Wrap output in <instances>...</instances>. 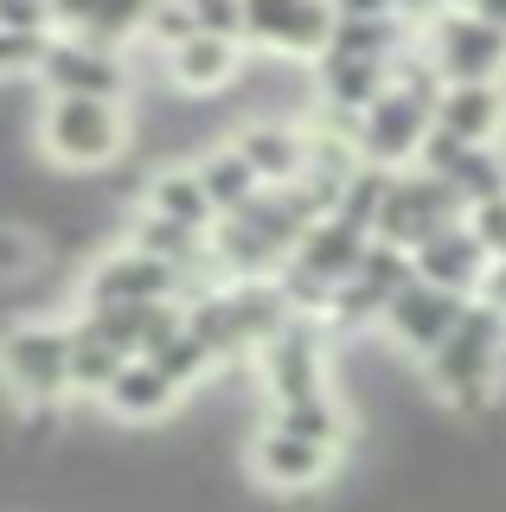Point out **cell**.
Returning <instances> with one entry per match:
<instances>
[{
	"instance_id": "6da1fadb",
	"label": "cell",
	"mask_w": 506,
	"mask_h": 512,
	"mask_svg": "<svg viewBox=\"0 0 506 512\" xmlns=\"http://www.w3.org/2000/svg\"><path fill=\"white\" fill-rule=\"evenodd\" d=\"M129 109L103 103V96H45L33 135L45 160H58L65 173H109L129 154Z\"/></svg>"
},
{
	"instance_id": "7a4b0ae2",
	"label": "cell",
	"mask_w": 506,
	"mask_h": 512,
	"mask_svg": "<svg viewBox=\"0 0 506 512\" xmlns=\"http://www.w3.org/2000/svg\"><path fill=\"white\" fill-rule=\"evenodd\" d=\"M500 372H506V320L474 308V301L449 327V340L423 359L430 391L449 397V404H462V410H487V397L500 391Z\"/></svg>"
},
{
	"instance_id": "3957f363",
	"label": "cell",
	"mask_w": 506,
	"mask_h": 512,
	"mask_svg": "<svg viewBox=\"0 0 506 512\" xmlns=\"http://www.w3.org/2000/svg\"><path fill=\"white\" fill-rule=\"evenodd\" d=\"M65 359H71V320H13L0 333V391L20 410L65 404Z\"/></svg>"
},
{
	"instance_id": "277c9868",
	"label": "cell",
	"mask_w": 506,
	"mask_h": 512,
	"mask_svg": "<svg viewBox=\"0 0 506 512\" xmlns=\"http://www.w3.org/2000/svg\"><path fill=\"white\" fill-rule=\"evenodd\" d=\"M410 39L430 58L436 84H506V39L481 26L468 7H442L410 20Z\"/></svg>"
},
{
	"instance_id": "5b68a950",
	"label": "cell",
	"mask_w": 506,
	"mask_h": 512,
	"mask_svg": "<svg viewBox=\"0 0 506 512\" xmlns=\"http://www.w3.org/2000/svg\"><path fill=\"white\" fill-rule=\"evenodd\" d=\"M423 135H430V103H423V96L391 90V84H385L378 103L359 109L353 128H346L353 160H359V167H378V173H404L410 160H417Z\"/></svg>"
},
{
	"instance_id": "8992f818",
	"label": "cell",
	"mask_w": 506,
	"mask_h": 512,
	"mask_svg": "<svg viewBox=\"0 0 506 512\" xmlns=\"http://www.w3.org/2000/svg\"><path fill=\"white\" fill-rule=\"evenodd\" d=\"M77 301H84V314L97 308H141V301H186V282L173 276L167 263H154V256H141L129 244L103 250L84 263V276H77Z\"/></svg>"
},
{
	"instance_id": "52a82bcc",
	"label": "cell",
	"mask_w": 506,
	"mask_h": 512,
	"mask_svg": "<svg viewBox=\"0 0 506 512\" xmlns=\"http://www.w3.org/2000/svg\"><path fill=\"white\" fill-rule=\"evenodd\" d=\"M462 218V205H455V192L430 180V173H417V167H404V173H391V186H385V199H378V218H372V237L378 244H391V250H417V244H430V237L442 231V224H455Z\"/></svg>"
},
{
	"instance_id": "ba28073f",
	"label": "cell",
	"mask_w": 506,
	"mask_h": 512,
	"mask_svg": "<svg viewBox=\"0 0 506 512\" xmlns=\"http://www.w3.org/2000/svg\"><path fill=\"white\" fill-rule=\"evenodd\" d=\"M237 45L263 58H302L314 64L334 39V7H308V0H257V7H237Z\"/></svg>"
},
{
	"instance_id": "9c48e42d",
	"label": "cell",
	"mask_w": 506,
	"mask_h": 512,
	"mask_svg": "<svg viewBox=\"0 0 506 512\" xmlns=\"http://www.w3.org/2000/svg\"><path fill=\"white\" fill-rule=\"evenodd\" d=\"M257 378L263 391H270V404H295V397H314L327 391V352H321V333H314V320L289 314L270 340L257 346Z\"/></svg>"
},
{
	"instance_id": "30bf717a",
	"label": "cell",
	"mask_w": 506,
	"mask_h": 512,
	"mask_svg": "<svg viewBox=\"0 0 506 512\" xmlns=\"http://www.w3.org/2000/svg\"><path fill=\"white\" fill-rule=\"evenodd\" d=\"M462 308H468L462 295H449V288H430V282L410 276L398 295L385 301L378 327H385V340H391V346H404L410 359H430V352L449 340V327L462 320Z\"/></svg>"
},
{
	"instance_id": "8fae6325",
	"label": "cell",
	"mask_w": 506,
	"mask_h": 512,
	"mask_svg": "<svg viewBox=\"0 0 506 512\" xmlns=\"http://www.w3.org/2000/svg\"><path fill=\"white\" fill-rule=\"evenodd\" d=\"M33 77L45 84V96H103V103H122V90H129L122 52H103V45H84V39H58V32H52Z\"/></svg>"
},
{
	"instance_id": "7c38bea8",
	"label": "cell",
	"mask_w": 506,
	"mask_h": 512,
	"mask_svg": "<svg viewBox=\"0 0 506 512\" xmlns=\"http://www.w3.org/2000/svg\"><path fill=\"white\" fill-rule=\"evenodd\" d=\"M334 468H340V455H327V448H314V442H295V436H282L270 423H263L257 442H250V480L270 487V493H289V500L327 487Z\"/></svg>"
},
{
	"instance_id": "4fadbf2b",
	"label": "cell",
	"mask_w": 506,
	"mask_h": 512,
	"mask_svg": "<svg viewBox=\"0 0 506 512\" xmlns=\"http://www.w3.org/2000/svg\"><path fill=\"white\" fill-rule=\"evenodd\" d=\"M231 154L250 167V180H257L263 192H276V186H295V180H302L308 135L295 122H282V116H257V122H244L231 135Z\"/></svg>"
},
{
	"instance_id": "5bb4252c",
	"label": "cell",
	"mask_w": 506,
	"mask_h": 512,
	"mask_svg": "<svg viewBox=\"0 0 506 512\" xmlns=\"http://www.w3.org/2000/svg\"><path fill=\"white\" fill-rule=\"evenodd\" d=\"M430 128L455 135L462 148H494L506 135V84H442L430 103Z\"/></svg>"
},
{
	"instance_id": "9a60e30c",
	"label": "cell",
	"mask_w": 506,
	"mask_h": 512,
	"mask_svg": "<svg viewBox=\"0 0 506 512\" xmlns=\"http://www.w3.org/2000/svg\"><path fill=\"white\" fill-rule=\"evenodd\" d=\"M77 320H84V333H97L116 359H148L154 346H167L173 333H180L186 308L180 301H141V308H97V314H77Z\"/></svg>"
},
{
	"instance_id": "2e32d148",
	"label": "cell",
	"mask_w": 506,
	"mask_h": 512,
	"mask_svg": "<svg viewBox=\"0 0 506 512\" xmlns=\"http://www.w3.org/2000/svg\"><path fill=\"white\" fill-rule=\"evenodd\" d=\"M410 276L430 282V288H449V295H462V301H474V288H481V276H487V256L468 237V224L455 218V224H442L430 244L410 250Z\"/></svg>"
},
{
	"instance_id": "e0dca14e",
	"label": "cell",
	"mask_w": 506,
	"mask_h": 512,
	"mask_svg": "<svg viewBox=\"0 0 506 512\" xmlns=\"http://www.w3.org/2000/svg\"><path fill=\"white\" fill-rule=\"evenodd\" d=\"M167 77L180 96H218L237 84V71H244V45L237 39H212V32H186L173 52H161Z\"/></svg>"
},
{
	"instance_id": "ac0fdd59",
	"label": "cell",
	"mask_w": 506,
	"mask_h": 512,
	"mask_svg": "<svg viewBox=\"0 0 506 512\" xmlns=\"http://www.w3.org/2000/svg\"><path fill=\"white\" fill-rule=\"evenodd\" d=\"M359 250H366V237H359V231H346L340 218H314L308 231L295 237L289 263L302 269L308 282H321L327 295H334L340 282H353V269H359Z\"/></svg>"
},
{
	"instance_id": "d6986e66",
	"label": "cell",
	"mask_w": 506,
	"mask_h": 512,
	"mask_svg": "<svg viewBox=\"0 0 506 512\" xmlns=\"http://www.w3.org/2000/svg\"><path fill=\"white\" fill-rule=\"evenodd\" d=\"M314 90H321L327 116L353 122L366 103L385 96V64L378 58H346V52H321L314 58Z\"/></svg>"
},
{
	"instance_id": "ffe728a7",
	"label": "cell",
	"mask_w": 506,
	"mask_h": 512,
	"mask_svg": "<svg viewBox=\"0 0 506 512\" xmlns=\"http://www.w3.org/2000/svg\"><path fill=\"white\" fill-rule=\"evenodd\" d=\"M141 212L180 224V231H193V237H205V231L218 224V212L205 205V192H199V180H193V167H186V160H173V167L148 173V186H141Z\"/></svg>"
},
{
	"instance_id": "44dd1931",
	"label": "cell",
	"mask_w": 506,
	"mask_h": 512,
	"mask_svg": "<svg viewBox=\"0 0 506 512\" xmlns=\"http://www.w3.org/2000/svg\"><path fill=\"white\" fill-rule=\"evenodd\" d=\"M270 429L340 455V448L353 442V410H346L334 391H314V397H295V404H270Z\"/></svg>"
},
{
	"instance_id": "7402d4cb",
	"label": "cell",
	"mask_w": 506,
	"mask_h": 512,
	"mask_svg": "<svg viewBox=\"0 0 506 512\" xmlns=\"http://www.w3.org/2000/svg\"><path fill=\"white\" fill-rule=\"evenodd\" d=\"M173 404H180V391H173L148 359H129L103 391V410L116 416V423H167Z\"/></svg>"
},
{
	"instance_id": "603a6c76",
	"label": "cell",
	"mask_w": 506,
	"mask_h": 512,
	"mask_svg": "<svg viewBox=\"0 0 506 512\" xmlns=\"http://www.w3.org/2000/svg\"><path fill=\"white\" fill-rule=\"evenodd\" d=\"M193 167V180H199V192H205V205H212L218 218H231L237 205L250 199V192H263L257 180H250V167L231 154V141H218V148H205L199 160H186Z\"/></svg>"
},
{
	"instance_id": "cb8c5ba5",
	"label": "cell",
	"mask_w": 506,
	"mask_h": 512,
	"mask_svg": "<svg viewBox=\"0 0 506 512\" xmlns=\"http://www.w3.org/2000/svg\"><path fill=\"white\" fill-rule=\"evenodd\" d=\"M122 365L129 359H116L97 333H84V320H71V359H65V391L71 397H103Z\"/></svg>"
},
{
	"instance_id": "d4e9b609",
	"label": "cell",
	"mask_w": 506,
	"mask_h": 512,
	"mask_svg": "<svg viewBox=\"0 0 506 512\" xmlns=\"http://www.w3.org/2000/svg\"><path fill=\"white\" fill-rule=\"evenodd\" d=\"M148 365H154V372H161V378H167L180 397L193 391V384H205V378L218 372V365H212V352H205V346L193 340V333H186V320H180V333H173L167 346H154V352H148Z\"/></svg>"
},
{
	"instance_id": "484cf974",
	"label": "cell",
	"mask_w": 506,
	"mask_h": 512,
	"mask_svg": "<svg viewBox=\"0 0 506 512\" xmlns=\"http://www.w3.org/2000/svg\"><path fill=\"white\" fill-rule=\"evenodd\" d=\"M39 269H45V237L20 218H0V288L39 276Z\"/></svg>"
},
{
	"instance_id": "4316f807",
	"label": "cell",
	"mask_w": 506,
	"mask_h": 512,
	"mask_svg": "<svg viewBox=\"0 0 506 512\" xmlns=\"http://www.w3.org/2000/svg\"><path fill=\"white\" fill-rule=\"evenodd\" d=\"M353 282H359V288H372L378 301H391V295H398V288L410 282V256H404V250H391V244H378V237H366Z\"/></svg>"
},
{
	"instance_id": "83f0119b",
	"label": "cell",
	"mask_w": 506,
	"mask_h": 512,
	"mask_svg": "<svg viewBox=\"0 0 506 512\" xmlns=\"http://www.w3.org/2000/svg\"><path fill=\"white\" fill-rule=\"evenodd\" d=\"M462 224H468L474 244H481L487 263H500V256H506V192H494V199H481V205H468Z\"/></svg>"
},
{
	"instance_id": "f1b7e54d",
	"label": "cell",
	"mask_w": 506,
	"mask_h": 512,
	"mask_svg": "<svg viewBox=\"0 0 506 512\" xmlns=\"http://www.w3.org/2000/svg\"><path fill=\"white\" fill-rule=\"evenodd\" d=\"M45 45H52V39H33V32H7V26H0V77H33L39 58H45Z\"/></svg>"
},
{
	"instance_id": "f546056e",
	"label": "cell",
	"mask_w": 506,
	"mask_h": 512,
	"mask_svg": "<svg viewBox=\"0 0 506 512\" xmlns=\"http://www.w3.org/2000/svg\"><path fill=\"white\" fill-rule=\"evenodd\" d=\"M186 32H193V7H154V13H141V39H154L161 52H173Z\"/></svg>"
},
{
	"instance_id": "4dcf8cb0",
	"label": "cell",
	"mask_w": 506,
	"mask_h": 512,
	"mask_svg": "<svg viewBox=\"0 0 506 512\" xmlns=\"http://www.w3.org/2000/svg\"><path fill=\"white\" fill-rule=\"evenodd\" d=\"M474 308H487V314L506 320V256H500V263H487L481 288H474Z\"/></svg>"
}]
</instances>
